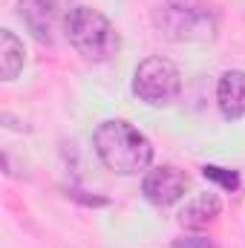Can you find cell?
<instances>
[{
	"mask_svg": "<svg viewBox=\"0 0 245 248\" xmlns=\"http://www.w3.org/2000/svg\"><path fill=\"white\" fill-rule=\"evenodd\" d=\"M92 147L104 162V168L119 176L144 173L153 162L150 139L124 119H107L98 124L92 133Z\"/></svg>",
	"mask_w": 245,
	"mask_h": 248,
	"instance_id": "cell-1",
	"label": "cell"
},
{
	"mask_svg": "<svg viewBox=\"0 0 245 248\" xmlns=\"http://www.w3.org/2000/svg\"><path fill=\"white\" fill-rule=\"evenodd\" d=\"M63 32L69 38V44L87 58V61H110L119 55L122 49V38L116 32V26L98 12V9H90V6H75L69 15H66V23H63Z\"/></svg>",
	"mask_w": 245,
	"mask_h": 248,
	"instance_id": "cell-2",
	"label": "cell"
},
{
	"mask_svg": "<svg viewBox=\"0 0 245 248\" xmlns=\"http://www.w3.org/2000/svg\"><path fill=\"white\" fill-rule=\"evenodd\" d=\"M159 32L168 41L193 44V41H214L219 20L211 6L196 0H165L153 15Z\"/></svg>",
	"mask_w": 245,
	"mask_h": 248,
	"instance_id": "cell-3",
	"label": "cell"
},
{
	"mask_svg": "<svg viewBox=\"0 0 245 248\" xmlns=\"http://www.w3.org/2000/svg\"><path fill=\"white\" fill-rule=\"evenodd\" d=\"M133 93L150 107H170L182 93V72L162 55L144 58L133 72Z\"/></svg>",
	"mask_w": 245,
	"mask_h": 248,
	"instance_id": "cell-4",
	"label": "cell"
},
{
	"mask_svg": "<svg viewBox=\"0 0 245 248\" xmlns=\"http://www.w3.org/2000/svg\"><path fill=\"white\" fill-rule=\"evenodd\" d=\"M69 12H72L69 0H20L17 3V15L38 44L55 41V32H58V26L66 23Z\"/></svg>",
	"mask_w": 245,
	"mask_h": 248,
	"instance_id": "cell-5",
	"label": "cell"
},
{
	"mask_svg": "<svg viewBox=\"0 0 245 248\" xmlns=\"http://www.w3.org/2000/svg\"><path fill=\"white\" fill-rule=\"evenodd\" d=\"M187 173L179 170L176 165H156V168H147L144 170V179H141V193L150 205L156 208H170L187 193Z\"/></svg>",
	"mask_w": 245,
	"mask_h": 248,
	"instance_id": "cell-6",
	"label": "cell"
},
{
	"mask_svg": "<svg viewBox=\"0 0 245 248\" xmlns=\"http://www.w3.org/2000/svg\"><path fill=\"white\" fill-rule=\"evenodd\" d=\"M216 107L228 122H237L245 116V72L243 69H225L216 81Z\"/></svg>",
	"mask_w": 245,
	"mask_h": 248,
	"instance_id": "cell-7",
	"label": "cell"
},
{
	"mask_svg": "<svg viewBox=\"0 0 245 248\" xmlns=\"http://www.w3.org/2000/svg\"><path fill=\"white\" fill-rule=\"evenodd\" d=\"M222 214V199L216 193H196L179 211V225L187 231H205Z\"/></svg>",
	"mask_w": 245,
	"mask_h": 248,
	"instance_id": "cell-8",
	"label": "cell"
},
{
	"mask_svg": "<svg viewBox=\"0 0 245 248\" xmlns=\"http://www.w3.org/2000/svg\"><path fill=\"white\" fill-rule=\"evenodd\" d=\"M26 63V49H23V41L9 32V29H0V78L3 81H15L20 75Z\"/></svg>",
	"mask_w": 245,
	"mask_h": 248,
	"instance_id": "cell-9",
	"label": "cell"
},
{
	"mask_svg": "<svg viewBox=\"0 0 245 248\" xmlns=\"http://www.w3.org/2000/svg\"><path fill=\"white\" fill-rule=\"evenodd\" d=\"M202 176L211 179V182H219L225 190H237L240 187V176L234 170H225V168H216V165H205L202 168Z\"/></svg>",
	"mask_w": 245,
	"mask_h": 248,
	"instance_id": "cell-10",
	"label": "cell"
},
{
	"mask_svg": "<svg viewBox=\"0 0 245 248\" xmlns=\"http://www.w3.org/2000/svg\"><path fill=\"white\" fill-rule=\"evenodd\" d=\"M173 248H216L208 237H182V240H176Z\"/></svg>",
	"mask_w": 245,
	"mask_h": 248,
	"instance_id": "cell-11",
	"label": "cell"
}]
</instances>
